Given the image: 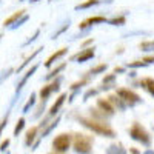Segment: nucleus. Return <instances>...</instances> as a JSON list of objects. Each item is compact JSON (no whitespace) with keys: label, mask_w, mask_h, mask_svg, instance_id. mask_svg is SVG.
Listing matches in <instances>:
<instances>
[{"label":"nucleus","mask_w":154,"mask_h":154,"mask_svg":"<svg viewBox=\"0 0 154 154\" xmlns=\"http://www.w3.org/2000/svg\"><path fill=\"white\" fill-rule=\"evenodd\" d=\"M77 120L82 126H85L86 130L93 131L99 136H103V137H109L114 139L116 137V131L111 128V125L108 122H100V120H94L91 117H85V116H77Z\"/></svg>","instance_id":"f257e3e1"},{"label":"nucleus","mask_w":154,"mask_h":154,"mask_svg":"<svg viewBox=\"0 0 154 154\" xmlns=\"http://www.w3.org/2000/svg\"><path fill=\"white\" fill-rule=\"evenodd\" d=\"M72 148L77 154H91L94 137L85 133H74L72 134Z\"/></svg>","instance_id":"f03ea898"},{"label":"nucleus","mask_w":154,"mask_h":154,"mask_svg":"<svg viewBox=\"0 0 154 154\" xmlns=\"http://www.w3.org/2000/svg\"><path fill=\"white\" fill-rule=\"evenodd\" d=\"M116 96L122 99V102L126 105V108L128 106L131 108V106H134V105H137V103L142 102V97H140L136 91L130 89V88H117L116 89Z\"/></svg>","instance_id":"7ed1b4c3"},{"label":"nucleus","mask_w":154,"mask_h":154,"mask_svg":"<svg viewBox=\"0 0 154 154\" xmlns=\"http://www.w3.org/2000/svg\"><path fill=\"white\" fill-rule=\"evenodd\" d=\"M130 136H131V139L137 140V142H140V143L145 145V146H149V145H151V136H149V133H148L139 122H134V123L131 125V128H130Z\"/></svg>","instance_id":"20e7f679"},{"label":"nucleus","mask_w":154,"mask_h":154,"mask_svg":"<svg viewBox=\"0 0 154 154\" xmlns=\"http://www.w3.org/2000/svg\"><path fill=\"white\" fill-rule=\"evenodd\" d=\"M66 97H68V94L66 93H62L57 99H56V102H54V103L53 105H51V108L48 109V114L45 116V117L42 119V122L40 123H38L37 126H38V130H40V128H42V130H43V128L48 125V122L51 120V119H53L54 117V116L56 114H59V111H60V108L63 106V103H65V100H66Z\"/></svg>","instance_id":"39448f33"},{"label":"nucleus","mask_w":154,"mask_h":154,"mask_svg":"<svg viewBox=\"0 0 154 154\" xmlns=\"http://www.w3.org/2000/svg\"><path fill=\"white\" fill-rule=\"evenodd\" d=\"M72 142V134L69 133H60L53 139V149L54 152H60V154H65Z\"/></svg>","instance_id":"423d86ee"},{"label":"nucleus","mask_w":154,"mask_h":154,"mask_svg":"<svg viewBox=\"0 0 154 154\" xmlns=\"http://www.w3.org/2000/svg\"><path fill=\"white\" fill-rule=\"evenodd\" d=\"M60 82H62V77H59V79L53 80L51 83L42 86L40 91H38V96H40V102H46V100L49 99L51 94L56 93V91H59V89H60Z\"/></svg>","instance_id":"0eeeda50"},{"label":"nucleus","mask_w":154,"mask_h":154,"mask_svg":"<svg viewBox=\"0 0 154 154\" xmlns=\"http://www.w3.org/2000/svg\"><path fill=\"white\" fill-rule=\"evenodd\" d=\"M94 56H96V51H94V48L91 46V48L80 49L75 56H72V60L79 62V63H83V62H86V60H89V59H93Z\"/></svg>","instance_id":"6e6552de"},{"label":"nucleus","mask_w":154,"mask_h":154,"mask_svg":"<svg viewBox=\"0 0 154 154\" xmlns=\"http://www.w3.org/2000/svg\"><path fill=\"white\" fill-rule=\"evenodd\" d=\"M66 53H68V48H66V46H63V48L57 49L56 53H53V54H51V56L46 59V62L43 63V66H45V68H51V66H53V65H54V63H56L59 59H62V57L65 56Z\"/></svg>","instance_id":"1a4fd4ad"},{"label":"nucleus","mask_w":154,"mask_h":154,"mask_svg":"<svg viewBox=\"0 0 154 154\" xmlns=\"http://www.w3.org/2000/svg\"><path fill=\"white\" fill-rule=\"evenodd\" d=\"M105 22H108V19L105 17V16H94V17H88V19H85L83 22H80L79 23V28L80 29H88L91 25H99V23H105Z\"/></svg>","instance_id":"9d476101"},{"label":"nucleus","mask_w":154,"mask_h":154,"mask_svg":"<svg viewBox=\"0 0 154 154\" xmlns=\"http://www.w3.org/2000/svg\"><path fill=\"white\" fill-rule=\"evenodd\" d=\"M37 68H38V65H32L31 68H28L26 71H25L23 77L19 80V83H17V86H16V93H20V91H22V88H23L25 85H26V82H28V80L31 79V77H32V74L37 71Z\"/></svg>","instance_id":"9b49d317"},{"label":"nucleus","mask_w":154,"mask_h":154,"mask_svg":"<svg viewBox=\"0 0 154 154\" xmlns=\"http://www.w3.org/2000/svg\"><path fill=\"white\" fill-rule=\"evenodd\" d=\"M97 109H100L103 114H106L108 117H111V116H114V112H116V109L112 108V105L108 102V99H97V106H96Z\"/></svg>","instance_id":"f8f14e48"},{"label":"nucleus","mask_w":154,"mask_h":154,"mask_svg":"<svg viewBox=\"0 0 154 154\" xmlns=\"http://www.w3.org/2000/svg\"><path fill=\"white\" fill-rule=\"evenodd\" d=\"M37 136H38V126H31L26 131V136H25V145L32 146L34 142L37 140Z\"/></svg>","instance_id":"ddd939ff"},{"label":"nucleus","mask_w":154,"mask_h":154,"mask_svg":"<svg viewBox=\"0 0 154 154\" xmlns=\"http://www.w3.org/2000/svg\"><path fill=\"white\" fill-rule=\"evenodd\" d=\"M42 49H43V46H38L37 49H34L32 53H31V54H29V56H28L26 59H25V62H22V65H20V66H19V68L16 69V71H17V74H19V72H22V71H23L25 68H26V66L29 65V63H31V62H32V60H34V59H35V57L38 56V53H40Z\"/></svg>","instance_id":"4468645a"},{"label":"nucleus","mask_w":154,"mask_h":154,"mask_svg":"<svg viewBox=\"0 0 154 154\" xmlns=\"http://www.w3.org/2000/svg\"><path fill=\"white\" fill-rule=\"evenodd\" d=\"M106 99H108L109 103L112 105V108H114V109H117V111H125V109H126V105L122 102V99H120V97H117L116 94H109Z\"/></svg>","instance_id":"2eb2a0df"},{"label":"nucleus","mask_w":154,"mask_h":154,"mask_svg":"<svg viewBox=\"0 0 154 154\" xmlns=\"http://www.w3.org/2000/svg\"><path fill=\"white\" fill-rule=\"evenodd\" d=\"M25 14H26V11H25V9H20V11H17V12H14V14H12V16H9L8 19H5V22H3V26L6 28V26H12V25H14L17 20H20Z\"/></svg>","instance_id":"dca6fc26"},{"label":"nucleus","mask_w":154,"mask_h":154,"mask_svg":"<svg viewBox=\"0 0 154 154\" xmlns=\"http://www.w3.org/2000/svg\"><path fill=\"white\" fill-rule=\"evenodd\" d=\"M137 83H139L140 88L146 89L151 96H154V79H152V77H145V79H140Z\"/></svg>","instance_id":"f3484780"},{"label":"nucleus","mask_w":154,"mask_h":154,"mask_svg":"<svg viewBox=\"0 0 154 154\" xmlns=\"http://www.w3.org/2000/svg\"><path fill=\"white\" fill-rule=\"evenodd\" d=\"M116 86V74H106L103 77V80H102V88L100 89H103V91H108V89L114 88Z\"/></svg>","instance_id":"a211bd4d"},{"label":"nucleus","mask_w":154,"mask_h":154,"mask_svg":"<svg viewBox=\"0 0 154 154\" xmlns=\"http://www.w3.org/2000/svg\"><path fill=\"white\" fill-rule=\"evenodd\" d=\"M59 122H60V116H57V117L54 119V120H51L45 128H43V130H42V134L40 136H38V137H40V139H43V137H46L51 131H53L54 130V128H57V125H59Z\"/></svg>","instance_id":"6ab92c4d"},{"label":"nucleus","mask_w":154,"mask_h":154,"mask_svg":"<svg viewBox=\"0 0 154 154\" xmlns=\"http://www.w3.org/2000/svg\"><path fill=\"white\" fill-rule=\"evenodd\" d=\"M89 79H91V77H89L88 74H86V75H83L80 80H77V82L71 83L69 89H71L72 93H74V91H80V88H82V86H85V85H88V83H89Z\"/></svg>","instance_id":"aec40b11"},{"label":"nucleus","mask_w":154,"mask_h":154,"mask_svg":"<svg viewBox=\"0 0 154 154\" xmlns=\"http://www.w3.org/2000/svg\"><path fill=\"white\" fill-rule=\"evenodd\" d=\"M89 117L94 119V120H100V122H106V119H109L106 114H103L97 108H89Z\"/></svg>","instance_id":"412c9836"},{"label":"nucleus","mask_w":154,"mask_h":154,"mask_svg":"<svg viewBox=\"0 0 154 154\" xmlns=\"http://www.w3.org/2000/svg\"><path fill=\"white\" fill-rule=\"evenodd\" d=\"M65 68H66V63L63 62V63H60V65H57V66H56L54 69H51V71H49V72L46 74V77H45V79H46V80H51V79H54V77H56L57 74H60V72H62L63 69H65Z\"/></svg>","instance_id":"4be33fe9"},{"label":"nucleus","mask_w":154,"mask_h":154,"mask_svg":"<svg viewBox=\"0 0 154 154\" xmlns=\"http://www.w3.org/2000/svg\"><path fill=\"white\" fill-rule=\"evenodd\" d=\"M106 68H108V65L106 63H99V65H96V66H93L91 69H89L86 74L89 75V77H93V75H96V74H100V72H105L106 71Z\"/></svg>","instance_id":"5701e85b"},{"label":"nucleus","mask_w":154,"mask_h":154,"mask_svg":"<svg viewBox=\"0 0 154 154\" xmlns=\"http://www.w3.org/2000/svg\"><path fill=\"white\" fill-rule=\"evenodd\" d=\"M109 25H112V26H122V25L126 23V17L125 16H117V17H112L108 20Z\"/></svg>","instance_id":"b1692460"},{"label":"nucleus","mask_w":154,"mask_h":154,"mask_svg":"<svg viewBox=\"0 0 154 154\" xmlns=\"http://www.w3.org/2000/svg\"><path fill=\"white\" fill-rule=\"evenodd\" d=\"M106 154H126V151H125V148H122V145H111V146H108V151H106Z\"/></svg>","instance_id":"393cba45"},{"label":"nucleus","mask_w":154,"mask_h":154,"mask_svg":"<svg viewBox=\"0 0 154 154\" xmlns=\"http://www.w3.org/2000/svg\"><path fill=\"white\" fill-rule=\"evenodd\" d=\"M34 105H35V93H31L28 102H26V103H25V106H23V112H25V114L29 112V109H31Z\"/></svg>","instance_id":"a878e982"},{"label":"nucleus","mask_w":154,"mask_h":154,"mask_svg":"<svg viewBox=\"0 0 154 154\" xmlns=\"http://www.w3.org/2000/svg\"><path fill=\"white\" fill-rule=\"evenodd\" d=\"M100 3V0H86L83 3H79L75 6V9H86V8H91V6H96Z\"/></svg>","instance_id":"bb28decb"},{"label":"nucleus","mask_w":154,"mask_h":154,"mask_svg":"<svg viewBox=\"0 0 154 154\" xmlns=\"http://www.w3.org/2000/svg\"><path fill=\"white\" fill-rule=\"evenodd\" d=\"M23 128H25V117H20L16 123V128H14V136H19L23 131Z\"/></svg>","instance_id":"cd10ccee"},{"label":"nucleus","mask_w":154,"mask_h":154,"mask_svg":"<svg viewBox=\"0 0 154 154\" xmlns=\"http://www.w3.org/2000/svg\"><path fill=\"white\" fill-rule=\"evenodd\" d=\"M28 19H29V16H28V14H25V16H23V17H22L20 20H17V22H16L14 25H12V26H11V29H16V28H19V26H22V25H23L25 22H26Z\"/></svg>","instance_id":"c85d7f7f"},{"label":"nucleus","mask_w":154,"mask_h":154,"mask_svg":"<svg viewBox=\"0 0 154 154\" xmlns=\"http://www.w3.org/2000/svg\"><path fill=\"white\" fill-rule=\"evenodd\" d=\"M139 48H140V49H143V51H148V49L154 48V40H149V42H142V43L139 45Z\"/></svg>","instance_id":"c756f323"},{"label":"nucleus","mask_w":154,"mask_h":154,"mask_svg":"<svg viewBox=\"0 0 154 154\" xmlns=\"http://www.w3.org/2000/svg\"><path fill=\"white\" fill-rule=\"evenodd\" d=\"M126 66L128 68H140V66H146V65H145L142 60H134V62H130Z\"/></svg>","instance_id":"7c9ffc66"},{"label":"nucleus","mask_w":154,"mask_h":154,"mask_svg":"<svg viewBox=\"0 0 154 154\" xmlns=\"http://www.w3.org/2000/svg\"><path fill=\"white\" fill-rule=\"evenodd\" d=\"M97 93H99V89H96V88H89L88 91L83 94V100H88V99L91 97V96H96Z\"/></svg>","instance_id":"2f4dec72"},{"label":"nucleus","mask_w":154,"mask_h":154,"mask_svg":"<svg viewBox=\"0 0 154 154\" xmlns=\"http://www.w3.org/2000/svg\"><path fill=\"white\" fill-rule=\"evenodd\" d=\"M12 72H14V69H12V68H8L6 71H2V72H0V83H2V82L6 79V77H9Z\"/></svg>","instance_id":"473e14b6"},{"label":"nucleus","mask_w":154,"mask_h":154,"mask_svg":"<svg viewBox=\"0 0 154 154\" xmlns=\"http://www.w3.org/2000/svg\"><path fill=\"white\" fill-rule=\"evenodd\" d=\"M93 43H94V38L89 37V38H86V40H83L80 43V46H82V49H85V48H89V45H93Z\"/></svg>","instance_id":"72a5a7b5"},{"label":"nucleus","mask_w":154,"mask_h":154,"mask_svg":"<svg viewBox=\"0 0 154 154\" xmlns=\"http://www.w3.org/2000/svg\"><path fill=\"white\" fill-rule=\"evenodd\" d=\"M8 146H9V139H5V140H2V142H0V151H6L8 149Z\"/></svg>","instance_id":"f704fd0d"},{"label":"nucleus","mask_w":154,"mask_h":154,"mask_svg":"<svg viewBox=\"0 0 154 154\" xmlns=\"http://www.w3.org/2000/svg\"><path fill=\"white\" fill-rule=\"evenodd\" d=\"M38 35H40V29H37V31L34 32V35H32L31 38H28V40H26V42H25V46H26V45H29V43H32V42L35 40V38H37Z\"/></svg>","instance_id":"c9c22d12"},{"label":"nucleus","mask_w":154,"mask_h":154,"mask_svg":"<svg viewBox=\"0 0 154 154\" xmlns=\"http://www.w3.org/2000/svg\"><path fill=\"white\" fill-rule=\"evenodd\" d=\"M68 26H69V22H68V23L65 25V26H62V28H60V29H59V31H57V32H56V34L53 35V38H57V37H59V35H60L62 32H65V31L68 29Z\"/></svg>","instance_id":"e433bc0d"},{"label":"nucleus","mask_w":154,"mask_h":154,"mask_svg":"<svg viewBox=\"0 0 154 154\" xmlns=\"http://www.w3.org/2000/svg\"><path fill=\"white\" fill-rule=\"evenodd\" d=\"M142 62L145 63V65H149V63H154V56H146L142 59Z\"/></svg>","instance_id":"4c0bfd02"},{"label":"nucleus","mask_w":154,"mask_h":154,"mask_svg":"<svg viewBox=\"0 0 154 154\" xmlns=\"http://www.w3.org/2000/svg\"><path fill=\"white\" fill-rule=\"evenodd\" d=\"M117 72H119V74L125 72V68H122V66H116V68H114V74H117Z\"/></svg>","instance_id":"58836bf2"},{"label":"nucleus","mask_w":154,"mask_h":154,"mask_svg":"<svg viewBox=\"0 0 154 154\" xmlns=\"http://www.w3.org/2000/svg\"><path fill=\"white\" fill-rule=\"evenodd\" d=\"M130 152H131V154H140V151L136 149V148H130Z\"/></svg>","instance_id":"ea45409f"},{"label":"nucleus","mask_w":154,"mask_h":154,"mask_svg":"<svg viewBox=\"0 0 154 154\" xmlns=\"http://www.w3.org/2000/svg\"><path fill=\"white\" fill-rule=\"evenodd\" d=\"M29 2H31V3H35V2H38V0H29Z\"/></svg>","instance_id":"a19ab883"},{"label":"nucleus","mask_w":154,"mask_h":154,"mask_svg":"<svg viewBox=\"0 0 154 154\" xmlns=\"http://www.w3.org/2000/svg\"><path fill=\"white\" fill-rule=\"evenodd\" d=\"M49 154H60V152H54V151H53V152H49Z\"/></svg>","instance_id":"79ce46f5"},{"label":"nucleus","mask_w":154,"mask_h":154,"mask_svg":"<svg viewBox=\"0 0 154 154\" xmlns=\"http://www.w3.org/2000/svg\"><path fill=\"white\" fill-rule=\"evenodd\" d=\"M2 37H3V34H0V38H2Z\"/></svg>","instance_id":"37998d69"},{"label":"nucleus","mask_w":154,"mask_h":154,"mask_svg":"<svg viewBox=\"0 0 154 154\" xmlns=\"http://www.w3.org/2000/svg\"><path fill=\"white\" fill-rule=\"evenodd\" d=\"M49 2H56V0H49Z\"/></svg>","instance_id":"c03bdc74"},{"label":"nucleus","mask_w":154,"mask_h":154,"mask_svg":"<svg viewBox=\"0 0 154 154\" xmlns=\"http://www.w3.org/2000/svg\"><path fill=\"white\" fill-rule=\"evenodd\" d=\"M20 2H23V0H20Z\"/></svg>","instance_id":"a18cd8bd"}]
</instances>
